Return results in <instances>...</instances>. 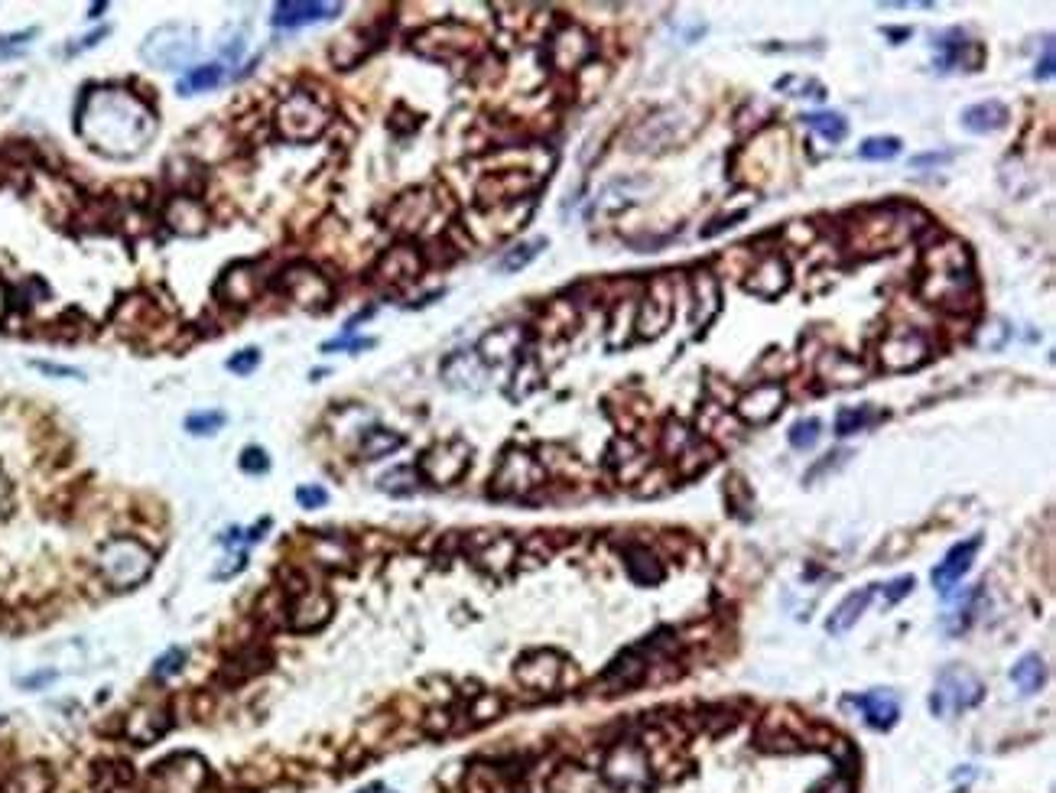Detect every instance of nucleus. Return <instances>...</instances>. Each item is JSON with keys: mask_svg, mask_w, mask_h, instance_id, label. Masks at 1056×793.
Masks as SVG:
<instances>
[{"mask_svg": "<svg viewBox=\"0 0 1056 793\" xmlns=\"http://www.w3.org/2000/svg\"><path fill=\"white\" fill-rule=\"evenodd\" d=\"M917 293L933 306L962 309L975 296V270L966 244L943 241L930 247L920 260Z\"/></svg>", "mask_w": 1056, "mask_h": 793, "instance_id": "nucleus-2", "label": "nucleus"}, {"mask_svg": "<svg viewBox=\"0 0 1056 793\" xmlns=\"http://www.w3.org/2000/svg\"><path fill=\"white\" fill-rule=\"evenodd\" d=\"M10 498V481H7V475L4 472H0V507H4V501Z\"/></svg>", "mask_w": 1056, "mask_h": 793, "instance_id": "nucleus-57", "label": "nucleus"}, {"mask_svg": "<svg viewBox=\"0 0 1056 793\" xmlns=\"http://www.w3.org/2000/svg\"><path fill=\"white\" fill-rule=\"evenodd\" d=\"M624 559H628V572H631L634 582L654 585V582L663 579V569H660V563H657V556L650 553V550H644V546H631L628 556H624Z\"/></svg>", "mask_w": 1056, "mask_h": 793, "instance_id": "nucleus-35", "label": "nucleus"}, {"mask_svg": "<svg viewBox=\"0 0 1056 793\" xmlns=\"http://www.w3.org/2000/svg\"><path fill=\"white\" fill-rule=\"evenodd\" d=\"M257 364H260V351L257 348H244V351H238V355L228 358V371L231 374H251Z\"/></svg>", "mask_w": 1056, "mask_h": 793, "instance_id": "nucleus-46", "label": "nucleus"}, {"mask_svg": "<svg viewBox=\"0 0 1056 793\" xmlns=\"http://www.w3.org/2000/svg\"><path fill=\"white\" fill-rule=\"evenodd\" d=\"M342 13V4H312V0H283V4L273 7V26L277 30H299V26H312L322 20H332Z\"/></svg>", "mask_w": 1056, "mask_h": 793, "instance_id": "nucleus-21", "label": "nucleus"}, {"mask_svg": "<svg viewBox=\"0 0 1056 793\" xmlns=\"http://www.w3.org/2000/svg\"><path fill=\"white\" fill-rule=\"evenodd\" d=\"M7 793H46L49 790V777L39 771V767H26V771H17L7 780Z\"/></svg>", "mask_w": 1056, "mask_h": 793, "instance_id": "nucleus-40", "label": "nucleus"}, {"mask_svg": "<svg viewBox=\"0 0 1056 793\" xmlns=\"http://www.w3.org/2000/svg\"><path fill=\"white\" fill-rule=\"evenodd\" d=\"M1008 121H1011V111L998 98L979 101V104H972V108L962 111V127H966L969 134H998V130L1008 127Z\"/></svg>", "mask_w": 1056, "mask_h": 793, "instance_id": "nucleus-27", "label": "nucleus"}, {"mask_svg": "<svg viewBox=\"0 0 1056 793\" xmlns=\"http://www.w3.org/2000/svg\"><path fill=\"white\" fill-rule=\"evenodd\" d=\"M589 56H592V36L582 26L569 23L550 39V62L559 72H579L589 62Z\"/></svg>", "mask_w": 1056, "mask_h": 793, "instance_id": "nucleus-18", "label": "nucleus"}, {"mask_svg": "<svg viewBox=\"0 0 1056 793\" xmlns=\"http://www.w3.org/2000/svg\"><path fill=\"white\" fill-rule=\"evenodd\" d=\"M819 433H823V423L813 420V416H810V420H797V423H793L790 433H787V439H790L793 449H803V452H806V449H813L816 442H819Z\"/></svg>", "mask_w": 1056, "mask_h": 793, "instance_id": "nucleus-42", "label": "nucleus"}, {"mask_svg": "<svg viewBox=\"0 0 1056 793\" xmlns=\"http://www.w3.org/2000/svg\"><path fill=\"white\" fill-rule=\"evenodd\" d=\"M468 462H472V446L465 439H446L436 442L433 449L423 452L420 459V475L433 485H452L465 475Z\"/></svg>", "mask_w": 1056, "mask_h": 793, "instance_id": "nucleus-12", "label": "nucleus"}, {"mask_svg": "<svg viewBox=\"0 0 1056 793\" xmlns=\"http://www.w3.org/2000/svg\"><path fill=\"white\" fill-rule=\"evenodd\" d=\"M182 663H186V650H182V647L166 650V654L153 663V676H173V673L182 670Z\"/></svg>", "mask_w": 1056, "mask_h": 793, "instance_id": "nucleus-45", "label": "nucleus"}, {"mask_svg": "<svg viewBox=\"0 0 1056 793\" xmlns=\"http://www.w3.org/2000/svg\"><path fill=\"white\" fill-rule=\"evenodd\" d=\"M195 52H199V33L186 23L156 26L140 46V56L153 69H182L195 59Z\"/></svg>", "mask_w": 1056, "mask_h": 793, "instance_id": "nucleus-6", "label": "nucleus"}, {"mask_svg": "<svg viewBox=\"0 0 1056 793\" xmlns=\"http://www.w3.org/2000/svg\"><path fill=\"white\" fill-rule=\"evenodd\" d=\"M1011 680H1014V686H1018L1024 696L1037 693V689L1044 686V680H1047L1044 657H1040V654H1024V657L1011 667Z\"/></svg>", "mask_w": 1056, "mask_h": 793, "instance_id": "nucleus-33", "label": "nucleus"}, {"mask_svg": "<svg viewBox=\"0 0 1056 793\" xmlns=\"http://www.w3.org/2000/svg\"><path fill=\"white\" fill-rule=\"evenodd\" d=\"M166 225H169V231L182 234V238H195V234L205 231L208 212L195 195H173L166 205Z\"/></svg>", "mask_w": 1056, "mask_h": 793, "instance_id": "nucleus-23", "label": "nucleus"}, {"mask_svg": "<svg viewBox=\"0 0 1056 793\" xmlns=\"http://www.w3.org/2000/svg\"><path fill=\"white\" fill-rule=\"evenodd\" d=\"M914 208L901 205H881V208H865L845 225L849 231V247L852 251H868V254H888L894 247H901L914 234Z\"/></svg>", "mask_w": 1056, "mask_h": 793, "instance_id": "nucleus-3", "label": "nucleus"}, {"mask_svg": "<svg viewBox=\"0 0 1056 793\" xmlns=\"http://www.w3.org/2000/svg\"><path fill=\"white\" fill-rule=\"evenodd\" d=\"M517 680L524 683L527 689H537V693H553L563 680V657L553 654V650H533V654L517 660Z\"/></svg>", "mask_w": 1056, "mask_h": 793, "instance_id": "nucleus-17", "label": "nucleus"}, {"mask_svg": "<svg viewBox=\"0 0 1056 793\" xmlns=\"http://www.w3.org/2000/svg\"><path fill=\"white\" fill-rule=\"evenodd\" d=\"M429 212H433V199H429V192L416 189V192H407L400 195L394 212H390V225L394 228H420L423 221L429 218Z\"/></svg>", "mask_w": 1056, "mask_h": 793, "instance_id": "nucleus-32", "label": "nucleus"}, {"mask_svg": "<svg viewBox=\"0 0 1056 793\" xmlns=\"http://www.w3.org/2000/svg\"><path fill=\"white\" fill-rule=\"evenodd\" d=\"M878 361H881V368L891 371V374L917 371L920 364L930 361V338H927V332L914 329V325H897V329H891L888 335L881 338Z\"/></svg>", "mask_w": 1056, "mask_h": 793, "instance_id": "nucleus-9", "label": "nucleus"}, {"mask_svg": "<svg viewBox=\"0 0 1056 793\" xmlns=\"http://www.w3.org/2000/svg\"><path fill=\"white\" fill-rule=\"evenodd\" d=\"M689 286H693V329L702 335L722 312V286L712 270H696Z\"/></svg>", "mask_w": 1056, "mask_h": 793, "instance_id": "nucleus-19", "label": "nucleus"}, {"mask_svg": "<svg viewBox=\"0 0 1056 793\" xmlns=\"http://www.w3.org/2000/svg\"><path fill=\"white\" fill-rule=\"evenodd\" d=\"M296 501L306 507V511H316V507H322L325 501H329V494H325V488L319 485H303L296 491Z\"/></svg>", "mask_w": 1056, "mask_h": 793, "instance_id": "nucleus-48", "label": "nucleus"}, {"mask_svg": "<svg viewBox=\"0 0 1056 793\" xmlns=\"http://www.w3.org/2000/svg\"><path fill=\"white\" fill-rule=\"evenodd\" d=\"M95 569L104 585H111L117 592L137 589L153 572V550L137 537H111L108 543H101Z\"/></svg>", "mask_w": 1056, "mask_h": 793, "instance_id": "nucleus-4", "label": "nucleus"}, {"mask_svg": "<svg viewBox=\"0 0 1056 793\" xmlns=\"http://www.w3.org/2000/svg\"><path fill=\"white\" fill-rule=\"evenodd\" d=\"M816 371H819V377H823L826 384H836V387H852V384L865 381L862 361L852 358V355H845V351H826V355L819 358Z\"/></svg>", "mask_w": 1056, "mask_h": 793, "instance_id": "nucleus-28", "label": "nucleus"}, {"mask_svg": "<svg viewBox=\"0 0 1056 793\" xmlns=\"http://www.w3.org/2000/svg\"><path fill=\"white\" fill-rule=\"evenodd\" d=\"M673 319V286L670 280H654L650 293L644 296V303L637 306V322L634 329L641 332L644 338H657Z\"/></svg>", "mask_w": 1056, "mask_h": 793, "instance_id": "nucleus-16", "label": "nucleus"}, {"mask_svg": "<svg viewBox=\"0 0 1056 793\" xmlns=\"http://www.w3.org/2000/svg\"><path fill=\"white\" fill-rule=\"evenodd\" d=\"M897 153H901V140L897 137H868V140H862V147H858V156L868 163L894 160Z\"/></svg>", "mask_w": 1056, "mask_h": 793, "instance_id": "nucleus-39", "label": "nucleus"}, {"mask_svg": "<svg viewBox=\"0 0 1056 793\" xmlns=\"http://www.w3.org/2000/svg\"><path fill=\"white\" fill-rule=\"evenodd\" d=\"M871 420H875V413H871L868 403H865V407H845L836 416V433L839 436H852V433H858V429L871 426Z\"/></svg>", "mask_w": 1056, "mask_h": 793, "instance_id": "nucleus-41", "label": "nucleus"}, {"mask_svg": "<svg viewBox=\"0 0 1056 793\" xmlns=\"http://www.w3.org/2000/svg\"><path fill=\"white\" fill-rule=\"evenodd\" d=\"M280 290L303 309H325L332 303V283L312 264H290L280 273Z\"/></svg>", "mask_w": 1056, "mask_h": 793, "instance_id": "nucleus-10", "label": "nucleus"}, {"mask_svg": "<svg viewBox=\"0 0 1056 793\" xmlns=\"http://www.w3.org/2000/svg\"><path fill=\"white\" fill-rule=\"evenodd\" d=\"M221 82H225V69L212 62V65H199V69H189V75L179 82V91L182 95H192V91H212Z\"/></svg>", "mask_w": 1056, "mask_h": 793, "instance_id": "nucleus-38", "label": "nucleus"}, {"mask_svg": "<svg viewBox=\"0 0 1056 793\" xmlns=\"http://www.w3.org/2000/svg\"><path fill=\"white\" fill-rule=\"evenodd\" d=\"M871 598H875V585H868V589H862V592L845 595L842 602H839V608L832 611L829 624H826L829 634H836V637L849 634V631L855 628V624H858V618L865 615V608L871 605Z\"/></svg>", "mask_w": 1056, "mask_h": 793, "instance_id": "nucleus-31", "label": "nucleus"}, {"mask_svg": "<svg viewBox=\"0 0 1056 793\" xmlns=\"http://www.w3.org/2000/svg\"><path fill=\"white\" fill-rule=\"evenodd\" d=\"M488 377V364L478 358V351H455L442 364V381L459 390H481Z\"/></svg>", "mask_w": 1056, "mask_h": 793, "instance_id": "nucleus-22", "label": "nucleus"}, {"mask_svg": "<svg viewBox=\"0 0 1056 793\" xmlns=\"http://www.w3.org/2000/svg\"><path fill=\"white\" fill-rule=\"evenodd\" d=\"M221 426H225V413L221 410H202V413H192L186 420V429L195 436H212Z\"/></svg>", "mask_w": 1056, "mask_h": 793, "instance_id": "nucleus-44", "label": "nucleus"}, {"mask_svg": "<svg viewBox=\"0 0 1056 793\" xmlns=\"http://www.w3.org/2000/svg\"><path fill=\"white\" fill-rule=\"evenodd\" d=\"M520 345H524V332L517 325H501V329H491L478 342V358L485 364H501L507 358L520 355Z\"/></svg>", "mask_w": 1056, "mask_h": 793, "instance_id": "nucleus-29", "label": "nucleus"}, {"mask_svg": "<svg viewBox=\"0 0 1056 793\" xmlns=\"http://www.w3.org/2000/svg\"><path fill=\"white\" fill-rule=\"evenodd\" d=\"M156 134V117L121 85H95L78 104V137L111 160L137 156Z\"/></svg>", "mask_w": 1056, "mask_h": 793, "instance_id": "nucleus-1", "label": "nucleus"}, {"mask_svg": "<svg viewBox=\"0 0 1056 793\" xmlns=\"http://www.w3.org/2000/svg\"><path fill=\"white\" fill-rule=\"evenodd\" d=\"M790 280L793 277H790L787 257L780 251H767V254H761L758 260H754L751 270L745 273V290L751 296L767 299V303H771V299L784 296L790 290Z\"/></svg>", "mask_w": 1056, "mask_h": 793, "instance_id": "nucleus-13", "label": "nucleus"}, {"mask_svg": "<svg viewBox=\"0 0 1056 793\" xmlns=\"http://www.w3.org/2000/svg\"><path fill=\"white\" fill-rule=\"evenodd\" d=\"M241 468H244V472H254V475H264L267 472V468H270V462H267V452L264 449H244L241 452Z\"/></svg>", "mask_w": 1056, "mask_h": 793, "instance_id": "nucleus-47", "label": "nucleus"}, {"mask_svg": "<svg viewBox=\"0 0 1056 793\" xmlns=\"http://www.w3.org/2000/svg\"><path fill=\"white\" fill-rule=\"evenodd\" d=\"M910 592H914V576H901V579H894V582L888 585V589H884V595H888V605L901 602V598H904V595H910Z\"/></svg>", "mask_w": 1056, "mask_h": 793, "instance_id": "nucleus-50", "label": "nucleus"}, {"mask_svg": "<svg viewBox=\"0 0 1056 793\" xmlns=\"http://www.w3.org/2000/svg\"><path fill=\"white\" fill-rule=\"evenodd\" d=\"M36 26H33V30H20V33H7V36H0V62H7V59H17V56H26V49H30V43H33V39H36Z\"/></svg>", "mask_w": 1056, "mask_h": 793, "instance_id": "nucleus-43", "label": "nucleus"}, {"mask_svg": "<svg viewBox=\"0 0 1056 793\" xmlns=\"http://www.w3.org/2000/svg\"><path fill=\"white\" fill-rule=\"evenodd\" d=\"M855 706L862 709L865 722L871 728H891L897 719H901V702H897L891 689H871V693L855 699Z\"/></svg>", "mask_w": 1056, "mask_h": 793, "instance_id": "nucleus-30", "label": "nucleus"}, {"mask_svg": "<svg viewBox=\"0 0 1056 793\" xmlns=\"http://www.w3.org/2000/svg\"><path fill=\"white\" fill-rule=\"evenodd\" d=\"M33 368L43 374H52V377H82L78 368H62V364H49V361H33Z\"/></svg>", "mask_w": 1056, "mask_h": 793, "instance_id": "nucleus-52", "label": "nucleus"}, {"mask_svg": "<svg viewBox=\"0 0 1056 793\" xmlns=\"http://www.w3.org/2000/svg\"><path fill=\"white\" fill-rule=\"evenodd\" d=\"M985 696V686L982 680L975 676L969 667H959V663H953V667H946L940 676H936V686H933V696H930V709L933 715H940V719H946V715L953 712H966V709H975Z\"/></svg>", "mask_w": 1056, "mask_h": 793, "instance_id": "nucleus-8", "label": "nucleus"}, {"mask_svg": "<svg viewBox=\"0 0 1056 793\" xmlns=\"http://www.w3.org/2000/svg\"><path fill=\"white\" fill-rule=\"evenodd\" d=\"M329 615H332V598L319 589H309L290 605V628L293 631H316L329 621Z\"/></svg>", "mask_w": 1056, "mask_h": 793, "instance_id": "nucleus-24", "label": "nucleus"}, {"mask_svg": "<svg viewBox=\"0 0 1056 793\" xmlns=\"http://www.w3.org/2000/svg\"><path fill=\"white\" fill-rule=\"evenodd\" d=\"M478 46H481V36L472 30V26H465L459 20L433 23L413 36V49L420 52V56L436 59V62H452V59L472 56Z\"/></svg>", "mask_w": 1056, "mask_h": 793, "instance_id": "nucleus-7", "label": "nucleus"}, {"mask_svg": "<svg viewBox=\"0 0 1056 793\" xmlns=\"http://www.w3.org/2000/svg\"><path fill=\"white\" fill-rule=\"evenodd\" d=\"M546 247V238H533V241H524V244H514L511 251H507L498 264H494V270L498 273H517L524 270L527 264H533V260L540 257V251Z\"/></svg>", "mask_w": 1056, "mask_h": 793, "instance_id": "nucleus-36", "label": "nucleus"}, {"mask_svg": "<svg viewBox=\"0 0 1056 793\" xmlns=\"http://www.w3.org/2000/svg\"><path fill=\"white\" fill-rule=\"evenodd\" d=\"M1034 78H1037V82H1040V78H1044V82H1047V78H1053V43H1047V49H1044V62H1037V72H1034Z\"/></svg>", "mask_w": 1056, "mask_h": 793, "instance_id": "nucleus-53", "label": "nucleus"}, {"mask_svg": "<svg viewBox=\"0 0 1056 793\" xmlns=\"http://www.w3.org/2000/svg\"><path fill=\"white\" fill-rule=\"evenodd\" d=\"M104 36H108V26H101V30H95V33H91V36H85V39H78V46H72L69 52H82V49H91V46H98V39H104Z\"/></svg>", "mask_w": 1056, "mask_h": 793, "instance_id": "nucleus-54", "label": "nucleus"}, {"mask_svg": "<svg viewBox=\"0 0 1056 793\" xmlns=\"http://www.w3.org/2000/svg\"><path fill=\"white\" fill-rule=\"evenodd\" d=\"M800 121L816 130L819 137H826L829 143H839L845 140V134H849V124H845V117L836 114V111H816V114H803Z\"/></svg>", "mask_w": 1056, "mask_h": 793, "instance_id": "nucleus-37", "label": "nucleus"}, {"mask_svg": "<svg viewBox=\"0 0 1056 793\" xmlns=\"http://www.w3.org/2000/svg\"><path fill=\"white\" fill-rule=\"evenodd\" d=\"M953 160V153H923V156H914V166H930V163H949Z\"/></svg>", "mask_w": 1056, "mask_h": 793, "instance_id": "nucleus-55", "label": "nucleus"}, {"mask_svg": "<svg viewBox=\"0 0 1056 793\" xmlns=\"http://www.w3.org/2000/svg\"><path fill=\"white\" fill-rule=\"evenodd\" d=\"M52 680H56V673H36V676H26V680H20V686H26V689H33V686H46V683H52Z\"/></svg>", "mask_w": 1056, "mask_h": 793, "instance_id": "nucleus-56", "label": "nucleus"}, {"mask_svg": "<svg viewBox=\"0 0 1056 793\" xmlns=\"http://www.w3.org/2000/svg\"><path fill=\"white\" fill-rule=\"evenodd\" d=\"M605 780L615 790H624V793H641L647 784H650V764H647V754L634 745V741H628V745H615L608 751L605 758Z\"/></svg>", "mask_w": 1056, "mask_h": 793, "instance_id": "nucleus-11", "label": "nucleus"}, {"mask_svg": "<svg viewBox=\"0 0 1056 793\" xmlns=\"http://www.w3.org/2000/svg\"><path fill=\"white\" fill-rule=\"evenodd\" d=\"M374 338H355V342H348V338H335V342H325L322 351H338V348H348V351H364L371 348Z\"/></svg>", "mask_w": 1056, "mask_h": 793, "instance_id": "nucleus-51", "label": "nucleus"}, {"mask_svg": "<svg viewBox=\"0 0 1056 793\" xmlns=\"http://www.w3.org/2000/svg\"><path fill=\"white\" fill-rule=\"evenodd\" d=\"M277 134L290 143H309L322 137V130L329 127V108L309 91H293L286 95L277 108Z\"/></svg>", "mask_w": 1056, "mask_h": 793, "instance_id": "nucleus-5", "label": "nucleus"}, {"mask_svg": "<svg viewBox=\"0 0 1056 793\" xmlns=\"http://www.w3.org/2000/svg\"><path fill=\"white\" fill-rule=\"evenodd\" d=\"M540 478H543V472H540L537 459H530V455L520 449H511V452H504L491 485H494V494H504L507 498V494H527L530 488H537Z\"/></svg>", "mask_w": 1056, "mask_h": 793, "instance_id": "nucleus-14", "label": "nucleus"}, {"mask_svg": "<svg viewBox=\"0 0 1056 793\" xmlns=\"http://www.w3.org/2000/svg\"><path fill=\"white\" fill-rule=\"evenodd\" d=\"M423 270V257L416 247H390V251L381 257V264H377V277H381L384 283H410L420 277Z\"/></svg>", "mask_w": 1056, "mask_h": 793, "instance_id": "nucleus-26", "label": "nucleus"}, {"mask_svg": "<svg viewBox=\"0 0 1056 793\" xmlns=\"http://www.w3.org/2000/svg\"><path fill=\"white\" fill-rule=\"evenodd\" d=\"M784 400H787L784 384H780V381H761V384H754L748 394H741L735 410H738V416L745 423L764 426V423H771L780 410H784Z\"/></svg>", "mask_w": 1056, "mask_h": 793, "instance_id": "nucleus-15", "label": "nucleus"}, {"mask_svg": "<svg viewBox=\"0 0 1056 793\" xmlns=\"http://www.w3.org/2000/svg\"><path fill=\"white\" fill-rule=\"evenodd\" d=\"M979 550H982V537H979V533H975V537H969L966 543H956L953 550L946 553L943 563L933 569V585H936V589H940L943 595L953 592V585L962 582V576H966V572L972 569V563H975V556H979Z\"/></svg>", "mask_w": 1056, "mask_h": 793, "instance_id": "nucleus-20", "label": "nucleus"}, {"mask_svg": "<svg viewBox=\"0 0 1056 793\" xmlns=\"http://www.w3.org/2000/svg\"><path fill=\"white\" fill-rule=\"evenodd\" d=\"M218 293L228 299L231 306H251L257 293H260V277L257 267L251 264H231L225 270V277L218 283Z\"/></svg>", "mask_w": 1056, "mask_h": 793, "instance_id": "nucleus-25", "label": "nucleus"}, {"mask_svg": "<svg viewBox=\"0 0 1056 793\" xmlns=\"http://www.w3.org/2000/svg\"><path fill=\"white\" fill-rule=\"evenodd\" d=\"M745 218H748V208H738V212H732L728 218H719V221H712L709 228H702V238H715V234H722L725 228H735L738 221H745Z\"/></svg>", "mask_w": 1056, "mask_h": 793, "instance_id": "nucleus-49", "label": "nucleus"}, {"mask_svg": "<svg viewBox=\"0 0 1056 793\" xmlns=\"http://www.w3.org/2000/svg\"><path fill=\"white\" fill-rule=\"evenodd\" d=\"M400 446H403L400 433H394V429H384V426H374V429H368V433L361 436L358 452L364 455V459H384V455L397 452Z\"/></svg>", "mask_w": 1056, "mask_h": 793, "instance_id": "nucleus-34", "label": "nucleus"}]
</instances>
